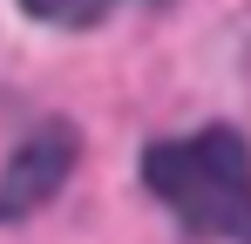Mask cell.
Listing matches in <instances>:
<instances>
[{
	"mask_svg": "<svg viewBox=\"0 0 251 244\" xmlns=\"http://www.w3.org/2000/svg\"><path fill=\"white\" fill-rule=\"evenodd\" d=\"M143 183L204 238H245L251 217V156L238 129H197L143 156Z\"/></svg>",
	"mask_w": 251,
	"mask_h": 244,
	"instance_id": "1",
	"label": "cell"
},
{
	"mask_svg": "<svg viewBox=\"0 0 251 244\" xmlns=\"http://www.w3.org/2000/svg\"><path fill=\"white\" fill-rule=\"evenodd\" d=\"M68 170H75V129H68V122L34 129V136L7 156V170H0V224L34 217V210L68 183Z\"/></svg>",
	"mask_w": 251,
	"mask_h": 244,
	"instance_id": "2",
	"label": "cell"
}]
</instances>
